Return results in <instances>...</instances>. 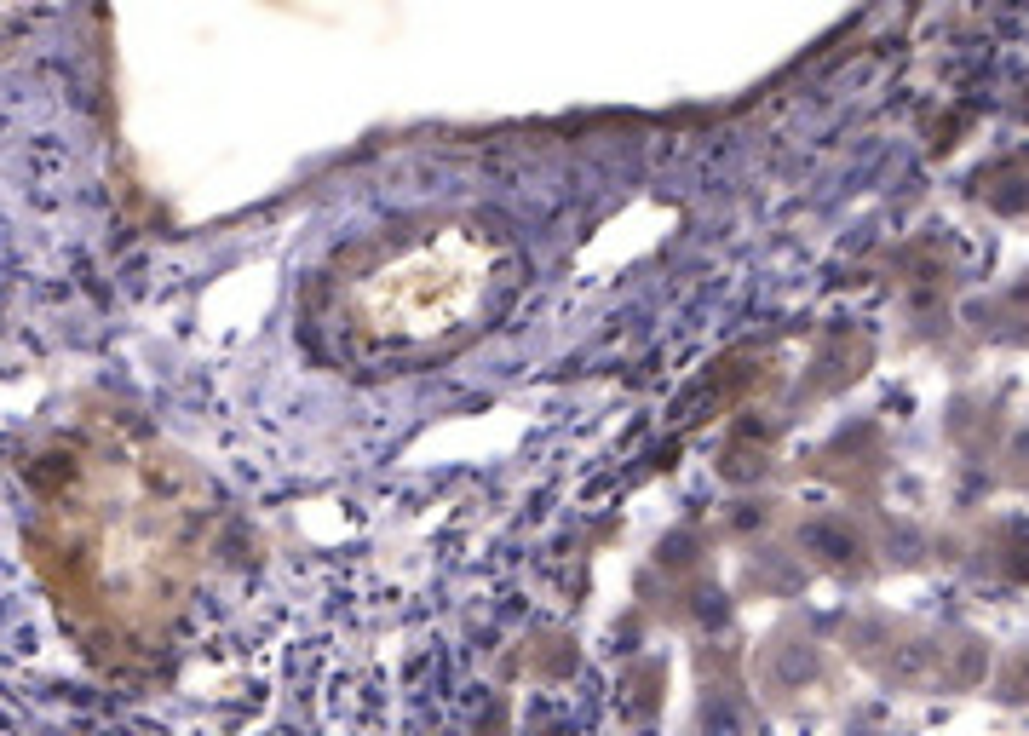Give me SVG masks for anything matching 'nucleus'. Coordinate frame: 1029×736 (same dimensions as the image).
Here are the masks:
<instances>
[{
  "mask_svg": "<svg viewBox=\"0 0 1029 736\" xmlns=\"http://www.w3.org/2000/svg\"><path fill=\"white\" fill-rule=\"evenodd\" d=\"M512 282V248L483 219L397 230L345 276L340 322L368 357L414 363L472 340Z\"/></svg>",
  "mask_w": 1029,
  "mask_h": 736,
  "instance_id": "1",
  "label": "nucleus"
}]
</instances>
